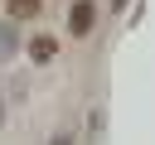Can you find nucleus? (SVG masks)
<instances>
[{"instance_id":"1","label":"nucleus","mask_w":155,"mask_h":145,"mask_svg":"<svg viewBox=\"0 0 155 145\" xmlns=\"http://www.w3.org/2000/svg\"><path fill=\"white\" fill-rule=\"evenodd\" d=\"M92 24H97V5H92V0H73V10H68V29L82 39V34H92Z\"/></svg>"},{"instance_id":"2","label":"nucleus","mask_w":155,"mask_h":145,"mask_svg":"<svg viewBox=\"0 0 155 145\" xmlns=\"http://www.w3.org/2000/svg\"><path fill=\"white\" fill-rule=\"evenodd\" d=\"M58 53V39H48V34H39V39H29V58L34 63H48Z\"/></svg>"},{"instance_id":"5","label":"nucleus","mask_w":155,"mask_h":145,"mask_svg":"<svg viewBox=\"0 0 155 145\" xmlns=\"http://www.w3.org/2000/svg\"><path fill=\"white\" fill-rule=\"evenodd\" d=\"M53 145H73V135H68V130H58V135H53Z\"/></svg>"},{"instance_id":"7","label":"nucleus","mask_w":155,"mask_h":145,"mask_svg":"<svg viewBox=\"0 0 155 145\" xmlns=\"http://www.w3.org/2000/svg\"><path fill=\"white\" fill-rule=\"evenodd\" d=\"M0 116H5V111H0Z\"/></svg>"},{"instance_id":"6","label":"nucleus","mask_w":155,"mask_h":145,"mask_svg":"<svg viewBox=\"0 0 155 145\" xmlns=\"http://www.w3.org/2000/svg\"><path fill=\"white\" fill-rule=\"evenodd\" d=\"M121 5H126V0H111V10H121Z\"/></svg>"},{"instance_id":"4","label":"nucleus","mask_w":155,"mask_h":145,"mask_svg":"<svg viewBox=\"0 0 155 145\" xmlns=\"http://www.w3.org/2000/svg\"><path fill=\"white\" fill-rule=\"evenodd\" d=\"M0 53H15V29H10V24L0 29Z\"/></svg>"},{"instance_id":"3","label":"nucleus","mask_w":155,"mask_h":145,"mask_svg":"<svg viewBox=\"0 0 155 145\" xmlns=\"http://www.w3.org/2000/svg\"><path fill=\"white\" fill-rule=\"evenodd\" d=\"M44 10V0H10V19H34Z\"/></svg>"}]
</instances>
